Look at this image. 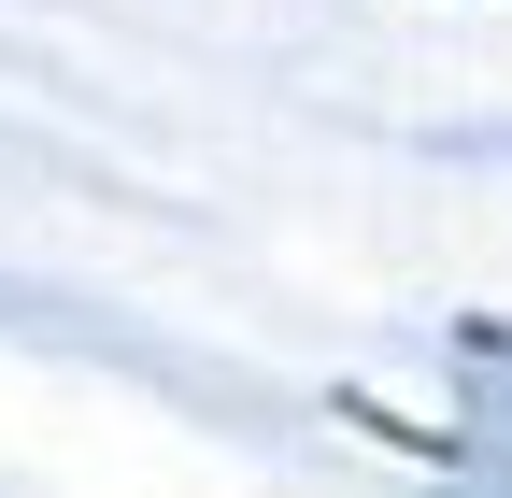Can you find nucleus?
Returning <instances> with one entry per match:
<instances>
[{
	"instance_id": "1",
	"label": "nucleus",
	"mask_w": 512,
	"mask_h": 498,
	"mask_svg": "<svg viewBox=\"0 0 512 498\" xmlns=\"http://www.w3.org/2000/svg\"><path fill=\"white\" fill-rule=\"evenodd\" d=\"M456 399H470V442L441 498H512V328H456Z\"/></svg>"
}]
</instances>
